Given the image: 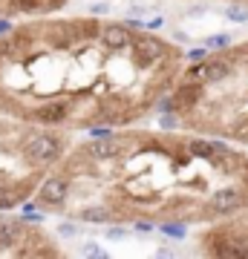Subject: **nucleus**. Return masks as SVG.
I'll list each match as a JSON object with an SVG mask.
<instances>
[{
  "label": "nucleus",
  "mask_w": 248,
  "mask_h": 259,
  "mask_svg": "<svg viewBox=\"0 0 248 259\" xmlns=\"http://www.w3.org/2000/svg\"><path fill=\"white\" fill-rule=\"evenodd\" d=\"M58 153H61V144H58V139H52V136H32V139L23 144V156L29 158V161H35V164H49V161H55Z\"/></svg>",
  "instance_id": "nucleus-1"
},
{
  "label": "nucleus",
  "mask_w": 248,
  "mask_h": 259,
  "mask_svg": "<svg viewBox=\"0 0 248 259\" xmlns=\"http://www.w3.org/2000/svg\"><path fill=\"white\" fill-rule=\"evenodd\" d=\"M130 49H133V64L138 66V69H147V66H153L162 61V55H165V47L159 44L156 37H138V40H133L130 44Z\"/></svg>",
  "instance_id": "nucleus-2"
},
{
  "label": "nucleus",
  "mask_w": 248,
  "mask_h": 259,
  "mask_svg": "<svg viewBox=\"0 0 248 259\" xmlns=\"http://www.w3.org/2000/svg\"><path fill=\"white\" fill-rule=\"evenodd\" d=\"M228 72H231V64H225V61H199V66L191 72V78L205 83H220L228 78Z\"/></svg>",
  "instance_id": "nucleus-3"
},
{
  "label": "nucleus",
  "mask_w": 248,
  "mask_h": 259,
  "mask_svg": "<svg viewBox=\"0 0 248 259\" xmlns=\"http://www.w3.org/2000/svg\"><path fill=\"white\" fill-rule=\"evenodd\" d=\"M208 207H211L214 213L225 216V213H231V210H237V207H242V193H239V190H234V187H222V190H217V193L211 196Z\"/></svg>",
  "instance_id": "nucleus-4"
},
{
  "label": "nucleus",
  "mask_w": 248,
  "mask_h": 259,
  "mask_svg": "<svg viewBox=\"0 0 248 259\" xmlns=\"http://www.w3.org/2000/svg\"><path fill=\"white\" fill-rule=\"evenodd\" d=\"M38 196H41L44 204H61L66 199V179H61V176L46 179L41 185V190H38Z\"/></svg>",
  "instance_id": "nucleus-5"
},
{
  "label": "nucleus",
  "mask_w": 248,
  "mask_h": 259,
  "mask_svg": "<svg viewBox=\"0 0 248 259\" xmlns=\"http://www.w3.org/2000/svg\"><path fill=\"white\" fill-rule=\"evenodd\" d=\"M101 40L107 44V49H113V52H116V49H127L136 37L130 35L124 26H116V23H113V26H104L101 29Z\"/></svg>",
  "instance_id": "nucleus-6"
},
{
  "label": "nucleus",
  "mask_w": 248,
  "mask_h": 259,
  "mask_svg": "<svg viewBox=\"0 0 248 259\" xmlns=\"http://www.w3.org/2000/svg\"><path fill=\"white\" fill-rule=\"evenodd\" d=\"M23 233H26L23 222H18V219H0V248L18 245L23 239Z\"/></svg>",
  "instance_id": "nucleus-7"
},
{
  "label": "nucleus",
  "mask_w": 248,
  "mask_h": 259,
  "mask_svg": "<svg viewBox=\"0 0 248 259\" xmlns=\"http://www.w3.org/2000/svg\"><path fill=\"white\" fill-rule=\"evenodd\" d=\"M66 112H69V104H66V101H52V104L38 107V110H35V118L44 121V124H58V121L66 118Z\"/></svg>",
  "instance_id": "nucleus-8"
},
{
  "label": "nucleus",
  "mask_w": 248,
  "mask_h": 259,
  "mask_svg": "<svg viewBox=\"0 0 248 259\" xmlns=\"http://www.w3.org/2000/svg\"><path fill=\"white\" fill-rule=\"evenodd\" d=\"M199 98H202V83H182L179 90H176L173 101H176V110H182V107H193V104H199Z\"/></svg>",
  "instance_id": "nucleus-9"
},
{
  "label": "nucleus",
  "mask_w": 248,
  "mask_h": 259,
  "mask_svg": "<svg viewBox=\"0 0 248 259\" xmlns=\"http://www.w3.org/2000/svg\"><path fill=\"white\" fill-rule=\"evenodd\" d=\"M116 153H119V150H116L113 141H95V144L87 147V156L90 158H113Z\"/></svg>",
  "instance_id": "nucleus-10"
},
{
  "label": "nucleus",
  "mask_w": 248,
  "mask_h": 259,
  "mask_svg": "<svg viewBox=\"0 0 248 259\" xmlns=\"http://www.w3.org/2000/svg\"><path fill=\"white\" fill-rule=\"evenodd\" d=\"M188 150H191L196 158H214V156H217V147H214L211 141H191Z\"/></svg>",
  "instance_id": "nucleus-11"
},
{
  "label": "nucleus",
  "mask_w": 248,
  "mask_h": 259,
  "mask_svg": "<svg viewBox=\"0 0 248 259\" xmlns=\"http://www.w3.org/2000/svg\"><path fill=\"white\" fill-rule=\"evenodd\" d=\"M81 219H87V222H95V225H101V222H110V219H113V213L107 210V207H87V210L81 213Z\"/></svg>",
  "instance_id": "nucleus-12"
},
{
  "label": "nucleus",
  "mask_w": 248,
  "mask_h": 259,
  "mask_svg": "<svg viewBox=\"0 0 248 259\" xmlns=\"http://www.w3.org/2000/svg\"><path fill=\"white\" fill-rule=\"evenodd\" d=\"M75 29H81V32H84L81 37H95V35H98V23H95V20H78Z\"/></svg>",
  "instance_id": "nucleus-13"
},
{
  "label": "nucleus",
  "mask_w": 248,
  "mask_h": 259,
  "mask_svg": "<svg viewBox=\"0 0 248 259\" xmlns=\"http://www.w3.org/2000/svg\"><path fill=\"white\" fill-rule=\"evenodd\" d=\"M225 15H228V20H234V23H248V12L239 9V6H231Z\"/></svg>",
  "instance_id": "nucleus-14"
},
{
  "label": "nucleus",
  "mask_w": 248,
  "mask_h": 259,
  "mask_svg": "<svg viewBox=\"0 0 248 259\" xmlns=\"http://www.w3.org/2000/svg\"><path fill=\"white\" fill-rule=\"evenodd\" d=\"M159 231L167 233V236H173V239H182L185 236V225H162Z\"/></svg>",
  "instance_id": "nucleus-15"
},
{
  "label": "nucleus",
  "mask_w": 248,
  "mask_h": 259,
  "mask_svg": "<svg viewBox=\"0 0 248 259\" xmlns=\"http://www.w3.org/2000/svg\"><path fill=\"white\" fill-rule=\"evenodd\" d=\"M228 44H231L228 35H214V37L205 40V47H214V49H222V47H228Z\"/></svg>",
  "instance_id": "nucleus-16"
},
{
  "label": "nucleus",
  "mask_w": 248,
  "mask_h": 259,
  "mask_svg": "<svg viewBox=\"0 0 248 259\" xmlns=\"http://www.w3.org/2000/svg\"><path fill=\"white\" fill-rule=\"evenodd\" d=\"M20 196H15V190H0V207H12V204H18Z\"/></svg>",
  "instance_id": "nucleus-17"
},
{
  "label": "nucleus",
  "mask_w": 248,
  "mask_h": 259,
  "mask_svg": "<svg viewBox=\"0 0 248 259\" xmlns=\"http://www.w3.org/2000/svg\"><path fill=\"white\" fill-rule=\"evenodd\" d=\"M81 256H98V259H104L107 253H104L98 245H92V242H90V245H84V248H81Z\"/></svg>",
  "instance_id": "nucleus-18"
},
{
  "label": "nucleus",
  "mask_w": 248,
  "mask_h": 259,
  "mask_svg": "<svg viewBox=\"0 0 248 259\" xmlns=\"http://www.w3.org/2000/svg\"><path fill=\"white\" fill-rule=\"evenodd\" d=\"M205 58H208V49H191V52H188V61H193V64H199V61H205Z\"/></svg>",
  "instance_id": "nucleus-19"
},
{
  "label": "nucleus",
  "mask_w": 248,
  "mask_h": 259,
  "mask_svg": "<svg viewBox=\"0 0 248 259\" xmlns=\"http://www.w3.org/2000/svg\"><path fill=\"white\" fill-rule=\"evenodd\" d=\"M173 110H176L173 98H162V101H159V112H173Z\"/></svg>",
  "instance_id": "nucleus-20"
},
{
  "label": "nucleus",
  "mask_w": 248,
  "mask_h": 259,
  "mask_svg": "<svg viewBox=\"0 0 248 259\" xmlns=\"http://www.w3.org/2000/svg\"><path fill=\"white\" fill-rule=\"evenodd\" d=\"M124 228H110V231H107V236H110V239H121V236H124Z\"/></svg>",
  "instance_id": "nucleus-21"
},
{
  "label": "nucleus",
  "mask_w": 248,
  "mask_h": 259,
  "mask_svg": "<svg viewBox=\"0 0 248 259\" xmlns=\"http://www.w3.org/2000/svg\"><path fill=\"white\" fill-rule=\"evenodd\" d=\"M61 233H64V236H75L78 228H75V225H61Z\"/></svg>",
  "instance_id": "nucleus-22"
},
{
  "label": "nucleus",
  "mask_w": 248,
  "mask_h": 259,
  "mask_svg": "<svg viewBox=\"0 0 248 259\" xmlns=\"http://www.w3.org/2000/svg\"><path fill=\"white\" fill-rule=\"evenodd\" d=\"M92 15H95V18H98V15H104V12H110V9H107V3H98V6H92Z\"/></svg>",
  "instance_id": "nucleus-23"
},
{
  "label": "nucleus",
  "mask_w": 248,
  "mask_h": 259,
  "mask_svg": "<svg viewBox=\"0 0 248 259\" xmlns=\"http://www.w3.org/2000/svg\"><path fill=\"white\" fill-rule=\"evenodd\" d=\"M92 136H98V139H107V136H110V130H107V127H95V130H92Z\"/></svg>",
  "instance_id": "nucleus-24"
},
{
  "label": "nucleus",
  "mask_w": 248,
  "mask_h": 259,
  "mask_svg": "<svg viewBox=\"0 0 248 259\" xmlns=\"http://www.w3.org/2000/svg\"><path fill=\"white\" fill-rule=\"evenodd\" d=\"M162 26V18H153V20H147V29H159Z\"/></svg>",
  "instance_id": "nucleus-25"
},
{
  "label": "nucleus",
  "mask_w": 248,
  "mask_h": 259,
  "mask_svg": "<svg viewBox=\"0 0 248 259\" xmlns=\"http://www.w3.org/2000/svg\"><path fill=\"white\" fill-rule=\"evenodd\" d=\"M136 231H153V225L150 222H136Z\"/></svg>",
  "instance_id": "nucleus-26"
},
{
  "label": "nucleus",
  "mask_w": 248,
  "mask_h": 259,
  "mask_svg": "<svg viewBox=\"0 0 248 259\" xmlns=\"http://www.w3.org/2000/svg\"><path fill=\"white\" fill-rule=\"evenodd\" d=\"M6 29H9V23H3V20H0V32H6Z\"/></svg>",
  "instance_id": "nucleus-27"
}]
</instances>
